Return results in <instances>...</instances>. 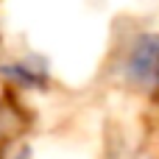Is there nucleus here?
Segmentation results:
<instances>
[{"label":"nucleus","instance_id":"obj_1","mask_svg":"<svg viewBox=\"0 0 159 159\" xmlns=\"http://www.w3.org/2000/svg\"><path fill=\"white\" fill-rule=\"evenodd\" d=\"M126 73L134 84L151 89L159 87V34H143L129 59H126Z\"/></svg>","mask_w":159,"mask_h":159},{"label":"nucleus","instance_id":"obj_2","mask_svg":"<svg viewBox=\"0 0 159 159\" xmlns=\"http://www.w3.org/2000/svg\"><path fill=\"white\" fill-rule=\"evenodd\" d=\"M17 159H28V154H20V157H17Z\"/></svg>","mask_w":159,"mask_h":159}]
</instances>
